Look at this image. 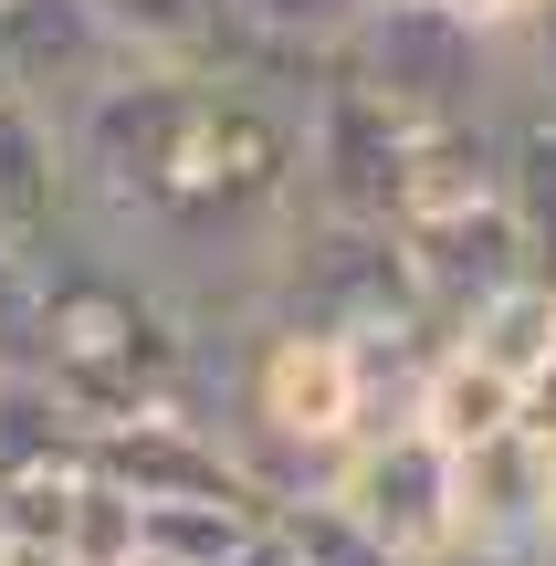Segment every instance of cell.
I'll return each mask as SVG.
<instances>
[{
    "mask_svg": "<svg viewBox=\"0 0 556 566\" xmlns=\"http://www.w3.org/2000/svg\"><path fill=\"white\" fill-rule=\"evenodd\" d=\"M378 0H242V21L273 42V53H294V63H336V42L368 21Z\"/></svg>",
    "mask_w": 556,
    "mask_h": 566,
    "instance_id": "9a60e30c",
    "label": "cell"
},
{
    "mask_svg": "<svg viewBox=\"0 0 556 566\" xmlns=\"http://www.w3.org/2000/svg\"><path fill=\"white\" fill-rule=\"evenodd\" d=\"M536 566H556V514H546V546H536Z\"/></svg>",
    "mask_w": 556,
    "mask_h": 566,
    "instance_id": "603a6c76",
    "label": "cell"
},
{
    "mask_svg": "<svg viewBox=\"0 0 556 566\" xmlns=\"http://www.w3.org/2000/svg\"><path fill=\"white\" fill-rule=\"evenodd\" d=\"M63 556L74 566H137V493H116L95 472L84 504H74V525H63Z\"/></svg>",
    "mask_w": 556,
    "mask_h": 566,
    "instance_id": "e0dca14e",
    "label": "cell"
},
{
    "mask_svg": "<svg viewBox=\"0 0 556 566\" xmlns=\"http://www.w3.org/2000/svg\"><path fill=\"white\" fill-rule=\"evenodd\" d=\"M504 210L525 231L536 283H556V105L536 95H515V116H504Z\"/></svg>",
    "mask_w": 556,
    "mask_h": 566,
    "instance_id": "8fae6325",
    "label": "cell"
},
{
    "mask_svg": "<svg viewBox=\"0 0 556 566\" xmlns=\"http://www.w3.org/2000/svg\"><path fill=\"white\" fill-rule=\"evenodd\" d=\"M515 430H525V441H546V451H556V357H546L536 378L515 388Z\"/></svg>",
    "mask_w": 556,
    "mask_h": 566,
    "instance_id": "ffe728a7",
    "label": "cell"
},
{
    "mask_svg": "<svg viewBox=\"0 0 556 566\" xmlns=\"http://www.w3.org/2000/svg\"><path fill=\"white\" fill-rule=\"evenodd\" d=\"M95 472L137 504H263V483L231 462L210 420H126L95 441Z\"/></svg>",
    "mask_w": 556,
    "mask_h": 566,
    "instance_id": "5b68a950",
    "label": "cell"
},
{
    "mask_svg": "<svg viewBox=\"0 0 556 566\" xmlns=\"http://www.w3.org/2000/svg\"><path fill=\"white\" fill-rule=\"evenodd\" d=\"M399 252H410L420 304H431V325H441V336H452V325L473 315V304H494L504 283H525V273H536V263H525V231H515V210H504V200L399 231Z\"/></svg>",
    "mask_w": 556,
    "mask_h": 566,
    "instance_id": "8992f818",
    "label": "cell"
},
{
    "mask_svg": "<svg viewBox=\"0 0 556 566\" xmlns=\"http://www.w3.org/2000/svg\"><path fill=\"white\" fill-rule=\"evenodd\" d=\"M0 378H42V263L0 242Z\"/></svg>",
    "mask_w": 556,
    "mask_h": 566,
    "instance_id": "2e32d148",
    "label": "cell"
},
{
    "mask_svg": "<svg viewBox=\"0 0 556 566\" xmlns=\"http://www.w3.org/2000/svg\"><path fill=\"white\" fill-rule=\"evenodd\" d=\"M410 430H431L441 451H483L494 441V430H515V378H504V367H483L473 346H441L431 357V388H420V420Z\"/></svg>",
    "mask_w": 556,
    "mask_h": 566,
    "instance_id": "30bf717a",
    "label": "cell"
},
{
    "mask_svg": "<svg viewBox=\"0 0 556 566\" xmlns=\"http://www.w3.org/2000/svg\"><path fill=\"white\" fill-rule=\"evenodd\" d=\"M263 325H315V336H368V325H410L431 315L420 304V273L399 252L389 221H294L284 252L263 263V294H252Z\"/></svg>",
    "mask_w": 556,
    "mask_h": 566,
    "instance_id": "7a4b0ae2",
    "label": "cell"
},
{
    "mask_svg": "<svg viewBox=\"0 0 556 566\" xmlns=\"http://www.w3.org/2000/svg\"><path fill=\"white\" fill-rule=\"evenodd\" d=\"M0 566H74L63 546H21V535H0Z\"/></svg>",
    "mask_w": 556,
    "mask_h": 566,
    "instance_id": "44dd1931",
    "label": "cell"
},
{
    "mask_svg": "<svg viewBox=\"0 0 556 566\" xmlns=\"http://www.w3.org/2000/svg\"><path fill=\"white\" fill-rule=\"evenodd\" d=\"M452 11H462V21H473V32H483V42H494V53H515V42H525V32H536V11H546V0H452Z\"/></svg>",
    "mask_w": 556,
    "mask_h": 566,
    "instance_id": "d6986e66",
    "label": "cell"
},
{
    "mask_svg": "<svg viewBox=\"0 0 556 566\" xmlns=\"http://www.w3.org/2000/svg\"><path fill=\"white\" fill-rule=\"evenodd\" d=\"M74 231V179H63V116L32 105L0 74V242L53 252Z\"/></svg>",
    "mask_w": 556,
    "mask_h": 566,
    "instance_id": "9c48e42d",
    "label": "cell"
},
{
    "mask_svg": "<svg viewBox=\"0 0 556 566\" xmlns=\"http://www.w3.org/2000/svg\"><path fill=\"white\" fill-rule=\"evenodd\" d=\"M273 535H284L294 566H389V546H378L336 493H284V504H273Z\"/></svg>",
    "mask_w": 556,
    "mask_h": 566,
    "instance_id": "5bb4252c",
    "label": "cell"
},
{
    "mask_svg": "<svg viewBox=\"0 0 556 566\" xmlns=\"http://www.w3.org/2000/svg\"><path fill=\"white\" fill-rule=\"evenodd\" d=\"M515 95H536V105H556V0L536 11V32L515 42Z\"/></svg>",
    "mask_w": 556,
    "mask_h": 566,
    "instance_id": "ac0fdd59",
    "label": "cell"
},
{
    "mask_svg": "<svg viewBox=\"0 0 556 566\" xmlns=\"http://www.w3.org/2000/svg\"><path fill=\"white\" fill-rule=\"evenodd\" d=\"M273 504H137V556L147 566H231L263 535Z\"/></svg>",
    "mask_w": 556,
    "mask_h": 566,
    "instance_id": "4fadbf2b",
    "label": "cell"
},
{
    "mask_svg": "<svg viewBox=\"0 0 556 566\" xmlns=\"http://www.w3.org/2000/svg\"><path fill=\"white\" fill-rule=\"evenodd\" d=\"M116 42H105L95 0H0V74L21 84L32 105H84L105 74H116Z\"/></svg>",
    "mask_w": 556,
    "mask_h": 566,
    "instance_id": "ba28073f",
    "label": "cell"
},
{
    "mask_svg": "<svg viewBox=\"0 0 556 566\" xmlns=\"http://www.w3.org/2000/svg\"><path fill=\"white\" fill-rule=\"evenodd\" d=\"M410 147H420V126L326 63L305 95V210L315 221H389L399 179H410Z\"/></svg>",
    "mask_w": 556,
    "mask_h": 566,
    "instance_id": "3957f363",
    "label": "cell"
},
{
    "mask_svg": "<svg viewBox=\"0 0 556 566\" xmlns=\"http://www.w3.org/2000/svg\"><path fill=\"white\" fill-rule=\"evenodd\" d=\"M336 504L389 546V566H431L462 546V462L431 430H368V441L336 462Z\"/></svg>",
    "mask_w": 556,
    "mask_h": 566,
    "instance_id": "277c9868",
    "label": "cell"
},
{
    "mask_svg": "<svg viewBox=\"0 0 556 566\" xmlns=\"http://www.w3.org/2000/svg\"><path fill=\"white\" fill-rule=\"evenodd\" d=\"M431 566H504V556H473V546H452V556H431Z\"/></svg>",
    "mask_w": 556,
    "mask_h": 566,
    "instance_id": "7402d4cb",
    "label": "cell"
},
{
    "mask_svg": "<svg viewBox=\"0 0 556 566\" xmlns=\"http://www.w3.org/2000/svg\"><path fill=\"white\" fill-rule=\"evenodd\" d=\"M452 346H473L483 367H504V378L525 388V378L556 357V283H536V273H525V283H504L494 304H473V315L452 325Z\"/></svg>",
    "mask_w": 556,
    "mask_h": 566,
    "instance_id": "7c38bea8",
    "label": "cell"
},
{
    "mask_svg": "<svg viewBox=\"0 0 556 566\" xmlns=\"http://www.w3.org/2000/svg\"><path fill=\"white\" fill-rule=\"evenodd\" d=\"M546 514H556V451H546V441L494 430L483 451H462V546H473V556L536 566Z\"/></svg>",
    "mask_w": 556,
    "mask_h": 566,
    "instance_id": "52a82bcc",
    "label": "cell"
},
{
    "mask_svg": "<svg viewBox=\"0 0 556 566\" xmlns=\"http://www.w3.org/2000/svg\"><path fill=\"white\" fill-rule=\"evenodd\" d=\"M336 74H357L410 126H462V116H504L515 105V53H494L452 0H378L336 42Z\"/></svg>",
    "mask_w": 556,
    "mask_h": 566,
    "instance_id": "6da1fadb",
    "label": "cell"
},
{
    "mask_svg": "<svg viewBox=\"0 0 556 566\" xmlns=\"http://www.w3.org/2000/svg\"><path fill=\"white\" fill-rule=\"evenodd\" d=\"M137 566H147V556H137Z\"/></svg>",
    "mask_w": 556,
    "mask_h": 566,
    "instance_id": "cb8c5ba5",
    "label": "cell"
}]
</instances>
